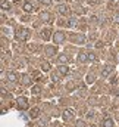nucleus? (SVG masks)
Listing matches in <instances>:
<instances>
[{
    "mask_svg": "<svg viewBox=\"0 0 119 127\" xmlns=\"http://www.w3.org/2000/svg\"><path fill=\"white\" fill-rule=\"evenodd\" d=\"M85 80H87V83H93V81H94V77H93V75H87Z\"/></svg>",
    "mask_w": 119,
    "mask_h": 127,
    "instance_id": "b1692460",
    "label": "nucleus"
},
{
    "mask_svg": "<svg viewBox=\"0 0 119 127\" xmlns=\"http://www.w3.org/2000/svg\"><path fill=\"white\" fill-rule=\"evenodd\" d=\"M58 12H59L60 15H69L71 13V9H69V6H66V4H59L58 6Z\"/></svg>",
    "mask_w": 119,
    "mask_h": 127,
    "instance_id": "6e6552de",
    "label": "nucleus"
},
{
    "mask_svg": "<svg viewBox=\"0 0 119 127\" xmlns=\"http://www.w3.org/2000/svg\"><path fill=\"white\" fill-rule=\"evenodd\" d=\"M22 7H24V10L25 12H32L34 10V6L31 4L30 0H27V1H24V4H22Z\"/></svg>",
    "mask_w": 119,
    "mask_h": 127,
    "instance_id": "f3484780",
    "label": "nucleus"
},
{
    "mask_svg": "<svg viewBox=\"0 0 119 127\" xmlns=\"http://www.w3.org/2000/svg\"><path fill=\"white\" fill-rule=\"evenodd\" d=\"M68 61H69V58H68V55H65V53H60L59 56H58V62L60 64V65H68Z\"/></svg>",
    "mask_w": 119,
    "mask_h": 127,
    "instance_id": "f8f14e48",
    "label": "nucleus"
},
{
    "mask_svg": "<svg viewBox=\"0 0 119 127\" xmlns=\"http://www.w3.org/2000/svg\"><path fill=\"white\" fill-rule=\"evenodd\" d=\"M41 19H43L44 22H50V21H52V16H50L49 12H43V13H41Z\"/></svg>",
    "mask_w": 119,
    "mask_h": 127,
    "instance_id": "6ab92c4d",
    "label": "nucleus"
},
{
    "mask_svg": "<svg viewBox=\"0 0 119 127\" xmlns=\"http://www.w3.org/2000/svg\"><path fill=\"white\" fill-rule=\"evenodd\" d=\"M62 118H63V121H71V120L74 118V111H72V109H66V111H63Z\"/></svg>",
    "mask_w": 119,
    "mask_h": 127,
    "instance_id": "0eeeda50",
    "label": "nucleus"
},
{
    "mask_svg": "<svg viewBox=\"0 0 119 127\" xmlns=\"http://www.w3.org/2000/svg\"><path fill=\"white\" fill-rule=\"evenodd\" d=\"M41 69H43L44 72H47V71H50V69H52V65L47 62V61H43V62H41Z\"/></svg>",
    "mask_w": 119,
    "mask_h": 127,
    "instance_id": "a211bd4d",
    "label": "nucleus"
},
{
    "mask_svg": "<svg viewBox=\"0 0 119 127\" xmlns=\"http://www.w3.org/2000/svg\"><path fill=\"white\" fill-rule=\"evenodd\" d=\"M6 77H7V80H9V81H12V83H16V81H18V75H16L13 71H7Z\"/></svg>",
    "mask_w": 119,
    "mask_h": 127,
    "instance_id": "ddd939ff",
    "label": "nucleus"
},
{
    "mask_svg": "<svg viewBox=\"0 0 119 127\" xmlns=\"http://www.w3.org/2000/svg\"><path fill=\"white\" fill-rule=\"evenodd\" d=\"M31 35V31L28 28H25V27H19V28H16V31H15V37H16V40H19V41H27L28 38H30Z\"/></svg>",
    "mask_w": 119,
    "mask_h": 127,
    "instance_id": "f257e3e1",
    "label": "nucleus"
},
{
    "mask_svg": "<svg viewBox=\"0 0 119 127\" xmlns=\"http://www.w3.org/2000/svg\"><path fill=\"white\" fill-rule=\"evenodd\" d=\"M69 40L74 44H84L85 43V35L84 34H71L69 35Z\"/></svg>",
    "mask_w": 119,
    "mask_h": 127,
    "instance_id": "7ed1b4c3",
    "label": "nucleus"
},
{
    "mask_svg": "<svg viewBox=\"0 0 119 127\" xmlns=\"http://www.w3.org/2000/svg\"><path fill=\"white\" fill-rule=\"evenodd\" d=\"M40 3H43V4H46V6H49V4H52V0H38Z\"/></svg>",
    "mask_w": 119,
    "mask_h": 127,
    "instance_id": "5701e85b",
    "label": "nucleus"
},
{
    "mask_svg": "<svg viewBox=\"0 0 119 127\" xmlns=\"http://www.w3.org/2000/svg\"><path fill=\"white\" fill-rule=\"evenodd\" d=\"M41 37H43V40H50L53 35H52V30L50 28H44L43 31H41Z\"/></svg>",
    "mask_w": 119,
    "mask_h": 127,
    "instance_id": "9d476101",
    "label": "nucleus"
},
{
    "mask_svg": "<svg viewBox=\"0 0 119 127\" xmlns=\"http://www.w3.org/2000/svg\"><path fill=\"white\" fill-rule=\"evenodd\" d=\"M52 81L58 83V81H59V77H58V75H55V74H52Z\"/></svg>",
    "mask_w": 119,
    "mask_h": 127,
    "instance_id": "393cba45",
    "label": "nucleus"
},
{
    "mask_svg": "<svg viewBox=\"0 0 119 127\" xmlns=\"http://www.w3.org/2000/svg\"><path fill=\"white\" fill-rule=\"evenodd\" d=\"M88 61V53L87 52H79L78 55H77V62L79 64H84Z\"/></svg>",
    "mask_w": 119,
    "mask_h": 127,
    "instance_id": "423d86ee",
    "label": "nucleus"
},
{
    "mask_svg": "<svg viewBox=\"0 0 119 127\" xmlns=\"http://www.w3.org/2000/svg\"><path fill=\"white\" fill-rule=\"evenodd\" d=\"M31 93H32V95H40V93H41V87H40V86L31 87Z\"/></svg>",
    "mask_w": 119,
    "mask_h": 127,
    "instance_id": "412c9836",
    "label": "nucleus"
},
{
    "mask_svg": "<svg viewBox=\"0 0 119 127\" xmlns=\"http://www.w3.org/2000/svg\"><path fill=\"white\" fill-rule=\"evenodd\" d=\"M38 115H40V108L34 106V108H31L30 109V117L31 118H37Z\"/></svg>",
    "mask_w": 119,
    "mask_h": 127,
    "instance_id": "dca6fc26",
    "label": "nucleus"
},
{
    "mask_svg": "<svg viewBox=\"0 0 119 127\" xmlns=\"http://www.w3.org/2000/svg\"><path fill=\"white\" fill-rule=\"evenodd\" d=\"M46 53H47V56H55L58 53V47L56 46H47L46 47Z\"/></svg>",
    "mask_w": 119,
    "mask_h": 127,
    "instance_id": "1a4fd4ad",
    "label": "nucleus"
},
{
    "mask_svg": "<svg viewBox=\"0 0 119 127\" xmlns=\"http://www.w3.org/2000/svg\"><path fill=\"white\" fill-rule=\"evenodd\" d=\"M75 127H84V121H82V120H78V123H77Z\"/></svg>",
    "mask_w": 119,
    "mask_h": 127,
    "instance_id": "a878e982",
    "label": "nucleus"
},
{
    "mask_svg": "<svg viewBox=\"0 0 119 127\" xmlns=\"http://www.w3.org/2000/svg\"><path fill=\"white\" fill-rule=\"evenodd\" d=\"M1 9H3V10H9V9H10V1L3 0V1H1Z\"/></svg>",
    "mask_w": 119,
    "mask_h": 127,
    "instance_id": "aec40b11",
    "label": "nucleus"
},
{
    "mask_svg": "<svg viewBox=\"0 0 119 127\" xmlns=\"http://www.w3.org/2000/svg\"><path fill=\"white\" fill-rule=\"evenodd\" d=\"M90 127H96V126H94V124H91V126H90Z\"/></svg>",
    "mask_w": 119,
    "mask_h": 127,
    "instance_id": "cd10ccee",
    "label": "nucleus"
},
{
    "mask_svg": "<svg viewBox=\"0 0 119 127\" xmlns=\"http://www.w3.org/2000/svg\"><path fill=\"white\" fill-rule=\"evenodd\" d=\"M58 71L60 72V75H66L69 72V66L68 65H59L58 66Z\"/></svg>",
    "mask_w": 119,
    "mask_h": 127,
    "instance_id": "2eb2a0df",
    "label": "nucleus"
},
{
    "mask_svg": "<svg viewBox=\"0 0 119 127\" xmlns=\"http://www.w3.org/2000/svg\"><path fill=\"white\" fill-rule=\"evenodd\" d=\"M34 78H35V80H38V78H40V72H38V71H35V72H34Z\"/></svg>",
    "mask_w": 119,
    "mask_h": 127,
    "instance_id": "bb28decb",
    "label": "nucleus"
},
{
    "mask_svg": "<svg viewBox=\"0 0 119 127\" xmlns=\"http://www.w3.org/2000/svg\"><path fill=\"white\" fill-rule=\"evenodd\" d=\"M101 126H103V127H115V121H113V118H110V117H106V118L103 120Z\"/></svg>",
    "mask_w": 119,
    "mask_h": 127,
    "instance_id": "9b49d317",
    "label": "nucleus"
},
{
    "mask_svg": "<svg viewBox=\"0 0 119 127\" xmlns=\"http://www.w3.org/2000/svg\"><path fill=\"white\" fill-rule=\"evenodd\" d=\"M113 71H115V68L112 65H104L103 69H101V75L103 77H109L110 74H113Z\"/></svg>",
    "mask_w": 119,
    "mask_h": 127,
    "instance_id": "39448f33",
    "label": "nucleus"
},
{
    "mask_svg": "<svg viewBox=\"0 0 119 127\" xmlns=\"http://www.w3.org/2000/svg\"><path fill=\"white\" fill-rule=\"evenodd\" d=\"M21 81H22L24 86H31V75H28V74H22Z\"/></svg>",
    "mask_w": 119,
    "mask_h": 127,
    "instance_id": "4468645a",
    "label": "nucleus"
},
{
    "mask_svg": "<svg viewBox=\"0 0 119 127\" xmlns=\"http://www.w3.org/2000/svg\"><path fill=\"white\" fill-rule=\"evenodd\" d=\"M52 40H53V43H55V44H62V43L66 40V34H65L63 31H56L55 34H53Z\"/></svg>",
    "mask_w": 119,
    "mask_h": 127,
    "instance_id": "20e7f679",
    "label": "nucleus"
},
{
    "mask_svg": "<svg viewBox=\"0 0 119 127\" xmlns=\"http://www.w3.org/2000/svg\"><path fill=\"white\" fill-rule=\"evenodd\" d=\"M88 61H90V62H96V61H97V56H96V53L90 52V53H88Z\"/></svg>",
    "mask_w": 119,
    "mask_h": 127,
    "instance_id": "4be33fe9",
    "label": "nucleus"
},
{
    "mask_svg": "<svg viewBox=\"0 0 119 127\" xmlns=\"http://www.w3.org/2000/svg\"><path fill=\"white\" fill-rule=\"evenodd\" d=\"M16 106H18V109H21V111L30 109L28 97H25V96H19V97H18V100H16Z\"/></svg>",
    "mask_w": 119,
    "mask_h": 127,
    "instance_id": "f03ea898",
    "label": "nucleus"
}]
</instances>
